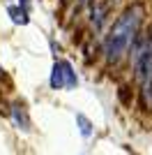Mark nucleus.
<instances>
[{
    "mask_svg": "<svg viewBox=\"0 0 152 155\" xmlns=\"http://www.w3.org/2000/svg\"><path fill=\"white\" fill-rule=\"evenodd\" d=\"M78 2H81V5H88V2H92V0H78Z\"/></svg>",
    "mask_w": 152,
    "mask_h": 155,
    "instance_id": "7",
    "label": "nucleus"
},
{
    "mask_svg": "<svg viewBox=\"0 0 152 155\" xmlns=\"http://www.w3.org/2000/svg\"><path fill=\"white\" fill-rule=\"evenodd\" d=\"M143 16H145V9H143L141 2H136V5L127 7L125 12L115 19V23L111 26L106 39H104V56H106V60L111 65L120 63L125 58V53L136 44Z\"/></svg>",
    "mask_w": 152,
    "mask_h": 155,
    "instance_id": "1",
    "label": "nucleus"
},
{
    "mask_svg": "<svg viewBox=\"0 0 152 155\" xmlns=\"http://www.w3.org/2000/svg\"><path fill=\"white\" fill-rule=\"evenodd\" d=\"M7 14L12 16V21L14 23H21V26H25L28 23V9H23V7H14V5H9L7 7Z\"/></svg>",
    "mask_w": 152,
    "mask_h": 155,
    "instance_id": "5",
    "label": "nucleus"
},
{
    "mask_svg": "<svg viewBox=\"0 0 152 155\" xmlns=\"http://www.w3.org/2000/svg\"><path fill=\"white\" fill-rule=\"evenodd\" d=\"M76 123H78V130H81L83 137H90V134H92V123H90L83 114H76Z\"/></svg>",
    "mask_w": 152,
    "mask_h": 155,
    "instance_id": "6",
    "label": "nucleus"
},
{
    "mask_svg": "<svg viewBox=\"0 0 152 155\" xmlns=\"http://www.w3.org/2000/svg\"><path fill=\"white\" fill-rule=\"evenodd\" d=\"M12 118H14V125L19 130H23V132L30 130V118H28V111H25V107L21 102H16L12 107Z\"/></svg>",
    "mask_w": 152,
    "mask_h": 155,
    "instance_id": "4",
    "label": "nucleus"
},
{
    "mask_svg": "<svg viewBox=\"0 0 152 155\" xmlns=\"http://www.w3.org/2000/svg\"><path fill=\"white\" fill-rule=\"evenodd\" d=\"M49 84H51V88H53V91H62V88L74 91L76 86H78V77H76V72H74V67H71V63H67V60H55Z\"/></svg>",
    "mask_w": 152,
    "mask_h": 155,
    "instance_id": "3",
    "label": "nucleus"
},
{
    "mask_svg": "<svg viewBox=\"0 0 152 155\" xmlns=\"http://www.w3.org/2000/svg\"><path fill=\"white\" fill-rule=\"evenodd\" d=\"M134 74L138 81L141 109L145 114H152V39L134 49Z\"/></svg>",
    "mask_w": 152,
    "mask_h": 155,
    "instance_id": "2",
    "label": "nucleus"
}]
</instances>
